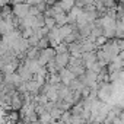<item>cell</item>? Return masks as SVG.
Wrapping results in <instances>:
<instances>
[{
	"label": "cell",
	"instance_id": "obj_1",
	"mask_svg": "<svg viewBox=\"0 0 124 124\" xmlns=\"http://www.w3.org/2000/svg\"><path fill=\"white\" fill-rule=\"evenodd\" d=\"M55 55H57V50L54 47H48L45 50H41V54H39L38 61L41 63V66H47L50 61L55 60Z\"/></svg>",
	"mask_w": 124,
	"mask_h": 124
},
{
	"label": "cell",
	"instance_id": "obj_2",
	"mask_svg": "<svg viewBox=\"0 0 124 124\" xmlns=\"http://www.w3.org/2000/svg\"><path fill=\"white\" fill-rule=\"evenodd\" d=\"M13 9V15L19 19H23L26 16H29V9H31V5H28L26 2L25 3H16L12 6Z\"/></svg>",
	"mask_w": 124,
	"mask_h": 124
},
{
	"label": "cell",
	"instance_id": "obj_3",
	"mask_svg": "<svg viewBox=\"0 0 124 124\" xmlns=\"http://www.w3.org/2000/svg\"><path fill=\"white\" fill-rule=\"evenodd\" d=\"M70 57H72V55H70V53H57V55H55V63H57L58 70L69 67Z\"/></svg>",
	"mask_w": 124,
	"mask_h": 124
},
{
	"label": "cell",
	"instance_id": "obj_4",
	"mask_svg": "<svg viewBox=\"0 0 124 124\" xmlns=\"http://www.w3.org/2000/svg\"><path fill=\"white\" fill-rule=\"evenodd\" d=\"M16 73L22 78V80H23V82H29V80H32V79H34V73L28 69V66L25 64V61H22V63L19 64V67H18Z\"/></svg>",
	"mask_w": 124,
	"mask_h": 124
},
{
	"label": "cell",
	"instance_id": "obj_5",
	"mask_svg": "<svg viewBox=\"0 0 124 124\" xmlns=\"http://www.w3.org/2000/svg\"><path fill=\"white\" fill-rule=\"evenodd\" d=\"M58 75H60V78H61V83H64L66 86H70V83L78 78L75 73H72L70 72V69H61L60 72H58Z\"/></svg>",
	"mask_w": 124,
	"mask_h": 124
},
{
	"label": "cell",
	"instance_id": "obj_6",
	"mask_svg": "<svg viewBox=\"0 0 124 124\" xmlns=\"http://www.w3.org/2000/svg\"><path fill=\"white\" fill-rule=\"evenodd\" d=\"M82 58H83V61H85V67H86V69H91V66H93L96 61H98L96 51H92V53H83Z\"/></svg>",
	"mask_w": 124,
	"mask_h": 124
},
{
	"label": "cell",
	"instance_id": "obj_7",
	"mask_svg": "<svg viewBox=\"0 0 124 124\" xmlns=\"http://www.w3.org/2000/svg\"><path fill=\"white\" fill-rule=\"evenodd\" d=\"M58 2L66 13H70V10L76 6V0H58Z\"/></svg>",
	"mask_w": 124,
	"mask_h": 124
},
{
	"label": "cell",
	"instance_id": "obj_8",
	"mask_svg": "<svg viewBox=\"0 0 124 124\" xmlns=\"http://www.w3.org/2000/svg\"><path fill=\"white\" fill-rule=\"evenodd\" d=\"M67 69H70V72H72V73H75L78 78H79V76H82V75L86 72V67H85V66H69Z\"/></svg>",
	"mask_w": 124,
	"mask_h": 124
},
{
	"label": "cell",
	"instance_id": "obj_9",
	"mask_svg": "<svg viewBox=\"0 0 124 124\" xmlns=\"http://www.w3.org/2000/svg\"><path fill=\"white\" fill-rule=\"evenodd\" d=\"M48 47H51V41H50L48 37L41 38L39 42H38V45H37V48H39V50H45V48H48Z\"/></svg>",
	"mask_w": 124,
	"mask_h": 124
},
{
	"label": "cell",
	"instance_id": "obj_10",
	"mask_svg": "<svg viewBox=\"0 0 124 124\" xmlns=\"http://www.w3.org/2000/svg\"><path fill=\"white\" fill-rule=\"evenodd\" d=\"M45 26L51 31V29H54V28L58 26V25H57V21H55L54 18H45Z\"/></svg>",
	"mask_w": 124,
	"mask_h": 124
},
{
	"label": "cell",
	"instance_id": "obj_11",
	"mask_svg": "<svg viewBox=\"0 0 124 124\" xmlns=\"http://www.w3.org/2000/svg\"><path fill=\"white\" fill-rule=\"evenodd\" d=\"M118 47H120L121 51H124V38L123 39H118Z\"/></svg>",
	"mask_w": 124,
	"mask_h": 124
},
{
	"label": "cell",
	"instance_id": "obj_12",
	"mask_svg": "<svg viewBox=\"0 0 124 124\" xmlns=\"http://www.w3.org/2000/svg\"><path fill=\"white\" fill-rule=\"evenodd\" d=\"M120 118H121V121H123V123H124V109H123V111H121V114H120Z\"/></svg>",
	"mask_w": 124,
	"mask_h": 124
}]
</instances>
